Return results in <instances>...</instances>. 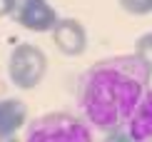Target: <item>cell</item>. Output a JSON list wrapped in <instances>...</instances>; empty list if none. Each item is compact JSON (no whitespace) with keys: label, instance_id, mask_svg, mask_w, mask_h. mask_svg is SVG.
I'll list each match as a JSON object with an SVG mask.
<instances>
[{"label":"cell","instance_id":"obj_2","mask_svg":"<svg viewBox=\"0 0 152 142\" xmlns=\"http://www.w3.org/2000/svg\"><path fill=\"white\" fill-rule=\"evenodd\" d=\"M23 142H95V127L82 115L45 112L28 122Z\"/></svg>","mask_w":152,"mask_h":142},{"label":"cell","instance_id":"obj_10","mask_svg":"<svg viewBox=\"0 0 152 142\" xmlns=\"http://www.w3.org/2000/svg\"><path fill=\"white\" fill-rule=\"evenodd\" d=\"M102 142H132V137H130V132L125 127H120V130H110Z\"/></svg>","mask_w":152,"mask_h":142},{"label":"cell","instance_id":"obj_8","mask_svg":"<svg viewBox=\"0 0 152 142\" xmlns=\"http://www.w3.org/2000/svg\"><path fill=\"white\" fill-rule=\"evenodd\" d=\"M132 53L140 57L145 65L150 67V72H152V30H150V33H142L135 40V50H132Z\"/></svg>","mask_w":152,"mask_h":142},{"label":"cell","instance_id":"obj_11","mask_svg":"<svg viewBox=\"0 0 152 142\" xmlns=\"http://www.w3.org/2000/svg\"><path fill=\"white\" fill-rule=\"evenodd\" d=\"M12 3H15V0H0V20H3V18H10Z\"/></svg>","mask_w":152,"mask_h":142},{"label":"cell","instance_id":"obj_1","mask_svg":"<svg viewBox=\"0 0 152 142\" xmlns=\"http://www.w3.org/2000/svg\"><path fill=\"white\" fill-rule=\"evenodd\" d=\"M150 85L152 72L135 53L110 55L80 75L75 90L80 115L102 132L127 127Z\"/></svg>","mask_w":152,"mask_h":142},{"label":"cell","instance_id":"obj_9","mask_svg":"<svg viewBox=\"0 0 152 142\" xmlns=\"http://www.w3.org/2000/svg\"><path fill=\"white\" fill-rule=\"evenodd\" d=\"M117 3L127 15H152V0H117Z\"/></svg>","mask_w":152,"mask_h":142},{"label":"cell","instance_id":"obj_4","mask_svg":"<svg viewBox=\"0 0 152 142\" xmlns=\"http://www.w3.org/2000/svg\"><path fill=\"white\" fill-rule=\"evenodd\" d=\"M10 18L30 33H50L60 20L50 0H15Z\"/></svg>","mask_w":152,"mask_h":142},{"label":"cell","instance_id":"obj_13","mask_svg":"<svg viewBox=\"0 0 152 142\" xmlns=\"http://www.w3.org/2000/svg\"><path fill=\"white\" fill-rule=\"evenodd\" d=\"M0 142H3V137H0Z\"/></svg>","mask_w":152,"mask_h":142},{"label":"cell","instance_id":"obj_12","mask_svg":"<svg viewBox=\"0 0 152 142\" xmlns=\"http://www.w3.org/2000/svg\"><path fill=\"white\" fill-rule=\"evenodd\" d=\"M8 142H23V140H15V137H12V140H8Z\"/></svg>","mask_w":152,"mask_h":142},{"label":"cell","instance_id":"obj_7","mask_svg":"<svg viewBox=\"0 0 152 142\" xmlns=\"http://www.w3.org/2000/svg\"><path fill=\"white\" fill-rule=\"evenodd\" d=\"M125 130L130 132L132 142H152V85L140 100V105L135 107Z\"/></svg>","mask_w":152,"mask_h":142},{"label":"cell","instance_id":"obj_3","mask_svg":"<svg viewBox=\"0 0 152 142\" xmlns=\"http://www.w3.org/2000/svg\"><path fill=\"white\" fill-rule=\"evenodd\" d=\"M48 75V55L33 42H20L8 57V77L18 90H35Z\"/></svg>","mask_w":152,"mask_h":142},{"label":"cell","instance_id":"obj_6","mask_svg":"<svg viewBox=\"0 0 152 142\" xmlns=\"http://www.w3.org/2000/svg\"><path fill=\"white\" fill-rule=\"evenodd\" d=\"M23 125H28V105L18 97L0 100V137L3 142L12 140Z\"/></svg>","mask_w":152,"mask_h":142},{"label":"cell","instance_id":"obj_5","mask_svg":"<svg viewBox=\"0 0 152 142\" xmlns=\"http://www.w3.org/2000/svg\"><path fill=\"white\" fill-rule=\"evenodd\" d=\"M50 35H53V45L67 57H80L87 50V30L77 18H60Z\"/></svg>","mask_w":152,"mask_h":142}]
</instances>
